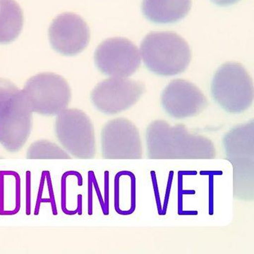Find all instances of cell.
I'll list each match as a JSON object with an SVG mask.
<instances>
[{
    "instance_id": "8",
    "label": "cell",
    "mask_w": 254,
    "mask_h": 254,
    "mask_svg": "<svg viewBox=\"0 0 254 254\" xmlns=\"http://www.w3.org/2000/svg\"><path fill=\"white\" fill-rule=\"evenodd\" d=\"M145 91L141 81L114 77L100 82L92 91L91 100L100 113L116 115L136 104Z\"/></svg>"
},
{
    "instance_id": "17",
    "label": "cell",
    "mask_w": 254,
    "mask_h": 254,
    "mask_svg": "<svg viewBox=\"0 0 254 254\" xmlns=\"http://www.w3.org/2000/svg\"><path fill=\"white\" fill-rule=\"evenodd\" d=\"M214 4L219 6H229L237 4L240 0H210Z\"/></svg>"
},
{
    "instance_id": "14",
    "label": "cell",
    "mask_w": 254,
    "mask_h": 254,
    "mask_svg": "<svg viewBox=\"0 0 254 254\" xmlns=\"http://www.w3.org/2000/svg\"><path fill=\"white\" fill-rule=\"evenodd\" d=\"M23 26V13L15 0H0V44L12 43Z\"/></svg>"
},
{
    "instance_id": "11",
    "label": "cell",
    "mask_w": 254,
    "mask_h": 254,
    "mask_svg": "<svg viewBox=\"0 0 254 254\" xmlns=\"http://www.w3.org/2000/svg\"><path fill=\"white\" fill-rule=\"evenodd\" d=\"M161 105L169 116L183 120L199 115L206 109L208 103L195 84L185 79H175L162 92Z\"/></svg>"
},
{
    "instance_id": "16",
    "label": "cell",
    "mask_w": 254,
    "mask_h": 254,
    "mask_svg": "<svg viewBox=\"0 0 254 254\" xmlns=\"http://www.w3.org/2000/svg\"><path fill=\"white\" fill-rule=\"evenodd\" d=\"M19 92L20 90L14 83L0 78V122L14 106Z\"/></svg>"
},
{
    "instance_id": "9",
    "label": "cell",
    "mask_w": 254,
    "mask_h": 254,
    "mask_svg": "<svg viewBox=\"0 0 254 254\" xmlns=\"http://www.w3.org/2000/svg\"><path fill=\"white\" fill-rule=\"evenodd\" d=\"M101 155L105 159H141L143 147L138 128L125 118L108 122L101 131Z\"/></svg>"
},
{
    "instance_id": "7",
    "label": "cell",
    "mask_w": 254,
    "mask_h": 254,
    "mask_svg": "<svg viewBox=\"0 0 254 254\" xmlns=\"http://www.w3.org/2000/svg\"><path fill=\"white\" fill-rule=\"evenodd\" d=\"M95 65L107 76L126 78L139 68L141 58L137 47L127 38H109L102 42L95 50Z\"/></svg>"
},
{
    "instance_id": "10",
    "label": "cell",
    "mask_w": 254,
    "mask_h": 254,
    "mask_svg": "<svg viewBox=\"0 0 254 254\" xmlns=\"http://www.w3.org/2000/svg\"><path fill=\"white\" fill-rule=\"evenodd\" d=\"M91 38L84 20L73 13H64L52 21L49 39L52 48L64 56H75L88 46Z\"/></svg>"
},
{
    "instance_id": "6",
    "label": "cell",
    "mask_w": 254,
    "mask_h": 254,
    "mask_svg": "<svg viewBox=\"0 0 254 254\" xmlns=\"http://www.w3.org/2000/svg\"><path fill=\"white\" fill-rule=\"evenodd\" d=\"M55 132L64 149L76 158L91 159L96 153L94 127L84 112L64 110L55 120Z\"/></svg>"
},
{
    "instance_id": "5",
    "label": "cell",
    "mask_w": 254,
    "mask_h": 254,
    "mask_svg": "<svg viewBox=\"0 0 254 254\" xmlns=\"http://www.w3.org/2000/svg\"><path fill=\"white\" fill-rule=\"evenodd\" d=\"M23 95L33 113L55 116L66 110L71 99V88L66 80L53 73H42L30 78Z\"/></svg>"
},
{
    "instance_id": "2",
    "label": "cell",
    "mask_w": 254,
    "mask_h": 254,
    "mask_svg": "<svg viewBox=\"0 0 254 254\" xmlns=\"http://www.w3.org/2000/svg\"><path fill=\"white\" fill-rule=\"evenodd\" d=\"M225 158L233 168L234 196L244 201L254 198V123L232 128L222 139Z\"/></svg>"
},
{
    "instance_id": "3",
    "label": "cell",
    "mask_w": 254,
    "mask_h": 254,
    "mask_svg": "<svg viewBox=\"0 0 254 254\" xmlns=\"http://www.w3.org/2000/svg\"><path fill=\"white\" fill-rule=\"evenodd\" d=\"M141 53L146 68L161 76L185 71L191 60L188 43L175 32H150L143 38Z\"/></svg>"
},
{
    "instance_id": "15",
    "label": "cell",
    "mask_w": 254,
    "mask_h": 254,
    "mask_svg": "<svg viewBox=\"0 0 254 254\" xmlns=\"http://www.w3.org/2000/svg\"><path fill=\"white\" fill-rule=\"evenodd\" d=\"M28 159H71V156L64 148L48 140L33 142L27 150Z\"/></svg>"
},
{
    "instance_id": "4",
    "label": "cell",
    "mask_w": 254,
    "mask_h": 254,
    "mask_svg": "<svg viewBox=\"0 0 254 254\" xmlns=\"http://www.w3.org/2000/svg\"><path fill=\"white\" fill-rule=\"evenodd\" d=\"M211 94L214 101L227 113H242L253 103V81L242 64L225 63L214 74Z\"/></svg>"
},
{
    "instance_id": "13",
    "label": "cell",
    "mask_w": 254,
    "mask_h": 254,
    "mask_svg": "<svg viewBox=\"0 0 254 254\" xmlns=\"http://www.w3.org/2000/svg\"><path fill=\"white\" fill-rule=\"evenodd\" d=\"M191 5V0H143L142 12L150 22L168 24L186 17Z\"/></svg>"
},
{
    "instance_id": "1",
    "label": "cell",
    "mask_w": 254,
    "mask_h": 254,
    "mask_svg": "<svg viewBox=\"0 0 254 254\" xmlns=\"http://www.w3.org/2000/svg\"><path fill=\"white\" fill-rule=\"evenodd\" d=\"M147 157L153 160H208L216 157V149L208 137L189 131L185 125L172 126L155 120L145 132Z\"/></svg>"
},
{
    "instance_id": "12",
    "label": "cell",
    "mask_w": 254,
    "mask_h": 254,
    "mask_svg": "<svg viewBox=\"0 0 254 254\" xmlns=\"http://www.w3.org/2000/svg\"><path fill=\"white\" fill-rule=\"evenodd\" d=\"M32 110L22 91L8 115L0 122V143L9 152L22 148L32 129Z\"/></svg>"
}]
</instances>
